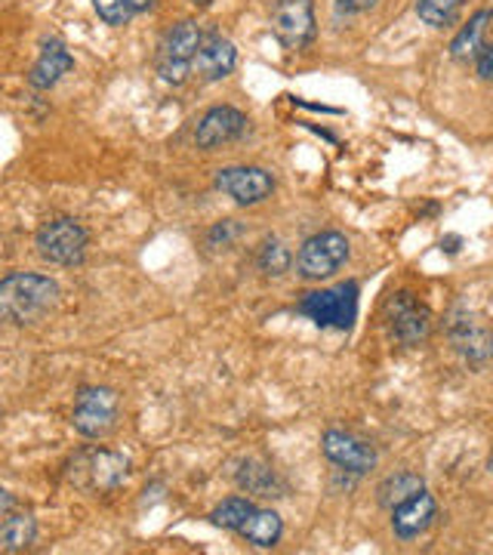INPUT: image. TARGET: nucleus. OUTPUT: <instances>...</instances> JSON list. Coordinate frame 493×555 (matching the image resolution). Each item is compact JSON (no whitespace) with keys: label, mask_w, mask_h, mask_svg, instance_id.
Segmentation results:
<instances>
[{"label":"nucleus","mask_w":493,"mask_h":555,"mask_svg":"<svg viewBox=\"0 0 493 555\" xmlns=\"http://www.w3.org/2000/svg\"><path fill=\"white\" fill-rule=\"evenodd\" d=\"M127 3H130V7H133L137 13H145V10H152V7H155L158 0H127Z\"/></svg>","instance_id":"nucleus-30"},{"label":"nucleus","mask_w":493,"mask_h":555,"mask_svg":"<svg viewBox=\"0 0 493 555\" xmlns=\"http://www.w3.org/2000/svg\"><path fill=\"white\" fill-rule=\"evenodd\" d=\"M130 473V460L118 451H108V448H87L72 460V469L68 476L72 481L90 491V494H112L118 491L120 485L127 481Z\"/></svg>","instance_id":"nucleus-5"},{"label":"nucleus","mask_w":493,"mask_h":555,"mask_svg":"<svg viewBox=\"0 0 493 555\" xmlns=\"http://www.w3.org/2000/svg\"><path fill=\"white\" fill-rule=\"evenodd\" d=\"M447 337L456 356L472 371H484L493 364V321L484 312L454 306V312L447 315Z\"/></svg>","instance_id":"nucleus-3"},{"label":"nucleus","mask_w":493,"mask_h":555,"mask_svg":"<svg viewBox=\"0 0 493 555\" xmlns=\"http://www.w3.org/2000/svg\"><path fill=\"white\" fill-rule=\"evenodd\" d=\"M217 189L232 198L241 207H254V204H262L265 198H272L275 192V177L262 167H222L217 173Z\"/></svg>","instance_id":"nucleus-11"},{"label":"nucleus","mask_w":493,"mask_h":555,"mask_svg":"<svg viewBox=\"0 0 493 555\" xmlns=\"http://www.w3.org/2000/svg\"><path fill=\"white\" fill-rule=\"evenodd\" d=\"M87 244L90 235L80 225L78 219L60 217L43 222L35 235V247H38L40 259L53 262V266H80L87 257Z\"/></svg>","instance_id":"nucleus-7"},{"label":"nucleus","mask_w":493,"mask_h":555,"mask_svg":"<svg viewBox=\"0 0 493 555\" xmlns=\"http://www.w3.org/2000/svg\"><path fill=\"white\" fill-rule=\"evenodd\" d=\"M93 10L99 13V20L112 28H124L127 22L137 16V10L127 0H93Z\"/></svg>","instance_id":"nucleus-24"},{"label":"nucleus","mask_w":493,"mask_h":555,"mask_svg":"<svg viewBox=\"0 0 493 555\" xmlns=\"http://www.w3.org/2000/svg\"><path fill=\"white\" fill-rule=\"evenodd\" d=\"M244 130H247V115L241 108H235V105H217V108H210L204 118L197 120L195 142L197 149L213 152L219 145H229V142L244 137Z\"/></svg>","instance_id":"nucleus-13"},{"label":"nucleus","mask_w":493,"mask_h":555,"mask_svg":"<svg viewBox=\"0 0 493 555\" xmlns=\"http://www.w3.org/2000/svg\"><path fill=\"white\" fill-rule=\"evenodd\" d=\"M200 40H204V35H200V25L195 20L177 22L164 35V40L158 43V56H155V68H158L164 83L182 87L189 80L192 68H195Z\"/></svg>","instance_id":"nucleus-4"},{"label":"nucleus","mask_w":493,"mask_h":555,"mask_svg":"<svg viewBox=\"0 0 493 555\" xmlns=\"http://www.w3.org/2000/svg\"><path fill=\"white\" fill-rule=\"evenodd\" d=\"M189 3H195V7H207L210 0H189Z\"/></svg>","instance_id":"nucleus-31"},{"label":"nucleus","mask_w":493,"mask_h":555,"mask_svg":"<svg viewBox=\"0 0 493 555\" xmlns=\"http://www.w3.org/2000/svg\"><path fill=\"white\" fill-rule=\"evenodd\" d=\"M493 43V7L491 10H484V47H491ZM481 47V50H484Z\"/></svg>","instance_id":"nucleus-28"},{"label":"nucleus","mask_w":493,"mask_h":555,"mask_svg":"<svg viewBox=\"0 0 493 555\" xmlns=\"http://www.w3.org/2000/svg\"><path fill=\"white\" fill-rule=\"evenodd\" d=\"M321 451L339 473H349V476H364L376 466L374 444L346 433V429H327L321 436Z\"/></svg>","instance_id":"nucleus-12"},{"label":"nucleus","mask_w":493,"mask_h":555,"mask_svg":"<svg viewBox=\"0 0 493 555\" xmlns=\"http://www.w3.org/2000/svg\"><path fill=\"white\" fill-rule=\"evenodd\" d=\"M120 396L108 386H83L75 396L72 426L83 438H105L118 426Z\"/></svg>","instance_id":"nucleus-6"},{"label":"nucleus","mask_w":493,"mask_h":555,"mask_svg":"<svg viewBox=\"0 0 493 555\" xmlns=\"http://www.w3.org/2000/svg\"><path fill=\"white\" fill-rule=\"evenodd\" d=\"M60 284L38 272H10L0 281V315L3 321L28 327L60 306Z\"/></svg>","instance_id":"nucleus-1"},{"label":"nucleus","mask_w":493,"mask_h":555,"mask_svg":"<svg viewBox=\"0 0 493 555\" xmlns=\"http://www.w3.org/2000/svg\"><path fill=\"white\" fill-rule=\"evenodd\" d=\"M72 68H75V56L68 53V47L56 38L43 40V43H40L38 62H35L31 72H28V87H35V90H50V87H56Z\"/></svg>","instance_id":"nucleus-15"},{"label":"nucleus","mask_w":493,"mask_h":555,"mask_svg":"<svg viewBox=\"0 0 493 555\" xmlns=\"http://www.w3.org/2000/svg\"><path fill=\"white\" fill-rule=\"evenodd\" d=\"M237 65V50L235 43L222 35H204L200 40V50H197L195 68L197 75L204 80H222L235 72Z\"/></svg>","instance_id":"nucleus-16"},{"label":"nucleus","mask_w":493,"mask_h":555,"mask_svg":"<svg viewBox=\"0 0 493 555\" xmlns=\"http://www.w3.org/2000/svg\"><path fill=\"white\" fill-rule=\"evenodd\" d=\"M434 518H438V503H434V496L423 488L419 494H414L411 500H404L401 506H394L392 531L398 540L411 543V540L423 537L432 528Z\"/></svg>","instance_id":"nucleus-14"},{"label":"nucleus","mask_w":493,"mask_h":555,"mask_svg":"<svg viewBox=\"0 0 493 555\" xmlns=\"http://www.w3.org/2000/svg\"><path fill=\"white\" fill-rule=\"evenodd\" d=\"M376 0H336V16H355L364 10H374Z\"/></svg>","instance_id":"nucleus-26"},{"label":"nucleus","mask_w":493,"mask_h":555,"mask_svg":"<svg viewBox=\"0 0 493 555\" xmlns=\"http://www.w3.org/2000/svg\"><path fill=\"white\" fill-rule=\"evenodd\" d=\"M459 244H463V238H459V235H451V238L441 241V250H447V254H456V250H459Z\"/></svg>","instance_id":"nucleus-29"},{"label":"nucleus","mask_w":493,"mask_h":555,"mask_svg":"<svg viewBox=\"0 0 493 555\" xmlns=\"http://www.w3.org/2000/svg\"><path fill=\"white\" fill-rule=\"evenodd\" d=\"M241 537L247 543L259 546V550H272L284 537V521H281L275 509H259L257 506V513L247 518V525L241 528Z\"/></svg>","instance_id":"nucleus-20"},{"label":"nucleus","mask_w":493,"mask_h":555,"mask_svg":"<svg viewBox=\"0 0 493 555\" xmlns=\"http://www.w3.org/2000/svg\"><path fill=\"white\" fill-rule=\"evenodd\" d=\"M358 281H339L334 287L302 294L296 312L309 318L321 331H352L358 321Z\"/></svg>","instance_id":"nucleus-2"},{"label":"nucleus","mask_w":493,"mask_h":555,"mask_svg":"<svg viewBox=\"0 0 493 555\" xmlns=\"http://www.w3.org/2000/svg\"><path fill=\"white\" fill-rule=\"evenodd\" d=\"M466 0H416V16L432 25V28H447L459 20Z\"/></svg>","instance_id":"nucleus-22"},{"label":"nucleus","mask_w":493,"mask_h":555,"mask_svg":"<svg viewBox=\"0 0 493 555\" xmlns=\"http://www.w3.org/2000/svg\"><path fill=\"white\" fill-rule=\"evenodd\" d=\"M257 513V503L250 500V496H225L219 506H213V513H210V521L217 525V528H225V531H237L241 534V528L247 525V518Z\"/></svg>","instance_id":"nucleus-21"},{"label":"nucleus","mask_w":493,"mask_h":555,"mask_svg":"<svg viewBox=\"0 0 493 555\" xmlns=\"http://www.w3.org/2000/svg\"><path fill=\"white\" fill-rule=\"evenodd\" d=\"M349 238L342 232H317L302 241L296 254V272L306 281H324L334 278L349 262Z\"/></svg>","instance_id":"nucleus-8"},{"label":"nucleus","mask_w":493,"mask_h":555,"mask_svg":"<svg viewBox=\"0 0 493 555\" xmlns=\"http://www.w3.org/2000/svg\"><path fill=\"white\" fill-rule=\"evenodd\" d=\"M241 238V225H237L235 219H222V222H217L213 229H210V235H207V241H210V247H229L232 241Z\"/></svg>","instance_id":"nucleus-25"},{"label":"nucleus","mask_w":493,"mask_h":555,"mask_svg":"<svg viewBox=\"0 0 493 555\" xmlns=\"http://www.w3.org/2000/svg\"><path fill=\"white\" fill-rule=\"evenodd\" d=\"M386 324H389V334L398 346L414 349V346L432 337L434 318L426 302H419L407 291H398L386 302Z\"/></svg>","instance_id":"nucleus-9"},{"label":"nucleus","mask_w":493,"mask_h":555,"mask_svg":"<svg viewBox=\"0 0 493 555\" xmlns=\"http://www.w3.org/2000/svg\"><path fill=\"white\" fill-rule=\"evenodd\" d=\"M257 266H259V272H262L265 278H281L290 272L294 257H290V250H287V244H284V241L269 238L262 247H259Z\"/></svg>","instance_id":"nucleus-23"},{"label":"nucleus","mask_w":493,"mask_h":555,"mask_svg":"<svg viewBox=\"0 0 493 555\" xmlns=\"http://www.w3.org/2000/svg\"><path fill=\"white\" fill-rule=\"evenodd\" d=\"M475 75L481 80H493V43L475 56Z\"/></svg>","instance_id":"nucleus-27"},{"label":"nucleus","mask_w":493,"mask_h":555,"mask_svg":"<svg viewBox=\"0 0 493 555\" xmlns=\"http://www.w3.org/2000/svg\"><path fill=\"white\" fill-rule=\"evenodd\" d=\"M0 550L7 555H16L25 553V550H31L35 546V540H38V521L31 513H25V509H13V513H7V516H0Z\"/></svg>","instance_id":"nucleus-18"},{"label":"nucleus","mask_w":493,"mask_h":555,"mask_svg":"<svg viewBox=\"0 0 493 555\" xmlns=\"http://www.w3.org/2000/svg\"><path fill=\"white\" fill-rule=\"evenodd\" d=\"M426 488V481L411 473V469H398L392 476H386L379 485H376V503L382 506V509H389L392 513L394 506H401L404 500H411L414 494H419Z\"/></svg>","instance_id":"nucleus-19"},{"label":"nucleus","mask_w":493,"mask_h":555,"mask_svg":"<svg viewBox=\"0 0 493 555\" xmlns=\"http://www.w3.org/2000/svg\"><path fill=\"white\" fill-rule=\"evenodd\" d=\"M272 31L287 50H306L317 35L312 0H277L272 10Z\"/></svg>","instance_id":"nucleus-10"},{"label":"nucleus","mask_w":493,"mask_h":555,"mask_svg":"<svg viewBox=\"0 0 493 555\" xmlns=\"http://www.w3.org/2000/svg\"><path fill=\"white\" fill-rule=\"evenodd\" d=\"M232 478H235V485L244 494L262 496V500L281 496V491H284V485H281V478H277L275 469H272L265 460H259V456H244V460H237Z\"/></svg>","instance_id":"nucleus-17"}]
</instances>
